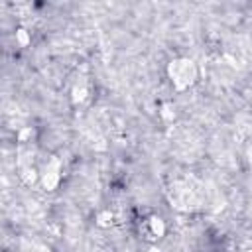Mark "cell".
Instances as JSON below:
<instances>
[{
  "label": "cell",
  "mask_w": 252,
  "mask_h": 252,
  "mask_svg": "<svg viewBox=\"0 0 252 252\" xmlns=\"http://www.w3.org/2000/svg\"><path fill=\"white\" fill-rule=\"evenodd\" d=\"M171 81H173L179 89L191 85V83L195 81V67H193V63L187 61V59L175 61V63L171 65Z\"/></svg>",
  "instance_id": "obj_1"
}]
</instances>
